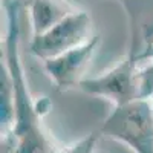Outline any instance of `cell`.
<instances>
[{
	"mask_svg": "<svg viewBox=\"0 0 153 153\" xmlns=\"http://www.w3.org/2000/svg\"><path fill=\"white\" fill-rule=\"evenodd\" d=\"M92 19L86 11L75 9L42 35L31 38V52L42 61L54 58L92 38Z\"/></svg>",
	"mask_w": 153,
	"mask_h": 153,
	"instance_id": "cell-1",
	"label": "cell"
},
{
	"mask_svg": "<svg viewBox=\"0 0 153 153\" xmlns=\"http://www.w3.org/2000/svg\"><path fill=\"white\" fill-rule=\"evenodd\" d=\"M106 129L135 146L139 153H153V112L146 98L118 106L107 120Z\"/></svg>",
	"mask_w": 153,
	"mask_h": 153,
	"instance_id": "cell-2",
	"label": "cell"
},
{
	"mask_svg": "<svg viewBox=\"0 0 153 153\" xmlns=\"http://www.w3.org/2000/svg\"><path fill=\"white\" fill-rule=\"evenodd\" d=\"M80 87L87 94L103 95L113 100L117 106L126 104L139 98V83L135 61L132 58L123 60L117 68L95 78H84Z\"/></svg>",
	"mask_w": 153,
	"mask_h": 153,
	"instance_id": "cell-3",
	"label": "cell"
},
{
	"mask_svg": "<svg viewBox=\"0 0 153 153\" xmlns=\"http://www.w3.org/2000/svg\"><path fill=\"white\" fill-rule=\"evenodd\" d=\"M98 43L100 37L94 35L89 42L43 61L45 71L60 91H68L71 87L80 86Z\"/></svg>",
	"mask_w": 153,
	"mask_h": 153,
	"instance_id": "cell-4",
	"label": "cell"
},
{
	"mask_svg": "<svg viewBox=\"0 0 153 153\" xmlns=\"http://www.w3.org/2000/svg\"><path fill=\"white\" fill-rule=\"evenodd\" d=\"M76 8L68 0H29L28 12L32 28V37L42 35Z\"/></svg>",
	"mask_w": 153,
	"mask_h": 153,
	"instance_id": "cell-5",
	"label": "cell"
}]
</instances>
